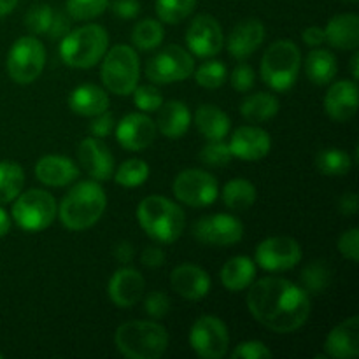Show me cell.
Here are the masks:
<instances>
[{
	"mask_svg": "<svg viewBox=\"0 0 359 359\" xmlns=\"http://www.w3.org/2000/svg\"><path fill=\"white\" fill-rule=\"evenodd\" d=\"M223 202L230 210H248L256 202V188L248 179H233L223 188Z\"/></svg>",
	"mask_w": 359,
	"mask_h": 359,
	"instance_id": "obj_33",
	"label": "cell"
},
{
	"mask_svg": "<svg viewBox=\"0 0 359 359\" xmlns=\"http://www.w3.org/2000/svg\"><path fill=\"white\" fill-rule=\"evenodd\" d=\"M252 318L273 333H293L307 323L311 298L304 287L283 277H263L248 293Z\"/></svg>",
	"mask_w": 359,
	"mask_h": 359,
	"instance_id": "obj_1",
	"label": "cell"
},
{
	"mask_svg": "<svg viewBox=\"0 0 359 359\" xmlns=\"http://www.w3.org/2000/svg\"><path fill=\"white\" fill-rule=\"evenodd\" d=\"M255 70L251 69L249 65H245V63H241V65H237L233 69V72H231V86L235 88L237 91H241V93H248L249 90H252V86H255Z\"/></svg>",
	"mask_w": 359,
	"mask_h": 359,
	"instance_id": "obj_46",
	"label": "cell"
},
{
	"mask_svg": "<svg viewBox=\"0 0 359 359\" xmlns=\"http://www.w3.org/2000/svg\"><path fill=\"white\" fill-rule=\"evenodd\" d=\"M140 262H142L144 266H149V269H158V266H161L165 263L163 249L156 248V245L146 248L142 251V256H140Z\"/></svg>",
	"mask_w": 359,
	"mask_h": 359,
	"instance_id": "obj_50",
	"label": "cell"
},
{
	"mask_svg": "<svg viewBox=\"0 0 359 359\" xmlns=\"http://www.w3.org/2000/svg\"><path fill=\"white\" fill-rule=\"evenodd\" d=\"M109 34L100 25H84L60 42V56L72 69H91L107 53Z\"/></svg>",
	"mask_w": 359,
	"mask_h": 359,
	"instance_id": "obj_5",
	"label": "cell"
},
{
	"mask_svg": "<svg viewBox=\"0 0 359 359\" xmlns=\"http://www.w3.org/2000/svg\"><path fill=\"white\" fill-rule=\"evenodd\" d=\"M300 279L307 293H323L332 280V273L323 262H312L302 270Z\"/></svg>",
	"mask_w": 359,
	"mask_h": 359,
	"instance_id": "obj_39",
	"label": "cell"
},
{
	"mask_svg": "<svg viewBox=\"0 0 359 359\" xmlns=\"http://www.w3.org/2000/svg\"><path fill=\"white\" fill-rule=\"evenodd\" d=\"M70 111L79 116L93 118L109 109V95L97 84H81L69 97Z\"/></svg>",
	"mask_w": 359,
	"mask_h": 359,
	"instance_id": "obj_27",
	"label": "cell"
},
{
	"mask_svg": "<svg viewBox=\"0 0 359 359\" xmlns=\"http://www.w3.org/2000/svg\"><path fill=\"white\" fill-rule=\"evenodd\" d=\"M302 53L291 41H277L262 58V79L273 91L291 90L300 74Z\"/></svg>",
	"mask_w": 359,
	"mask_h": 359,
	"instance_id": "obj_6",
	"label": "cell"
},
{
	"mask_svg": "<svg viewBox=\"0 0 359 359\" xmlns=\"http://www.w3.org/2000/svg\"><path fill=\"white\" fill-rule=\"evenodd\" d=\"M156 139V123L146 114H126L116 126V140L126 151H144Z\"/></svg>",
	"mask_w": 359,
	"mask_h": 359,
	"instance_id": "obj_16",
	"label": "cell"
},
{
	"mask_svg": "<svg viewBox=\"0 0 359 359\" xmlns=\"http://www.w3.org/2000/svg\"><path fill=\"white\" fill-rule=\"evenodd\" d=\"M109 0H67V13L79 21L93 20L105 13Z\"/></svg>",
	"mask_w": 359,
	"mask_h": 359,
	"instance_id": "obj_40",
	"label": "cell"
},
{
	"mask_svg": "<svg viewBox=\"0 0 359 359\" xmlns=\"http://www.w3.org/2000/svg\"><path fill=\"white\" fill-rule=\"evenodd\" d=\"M228 77V70L224 63L221 62H207L196 70L195 79L198 86L207 88V90H216V88L223 86L224 81Z\"/></svg>",
	"mask_w": 359,
	"mask_h": 359,
	"instance_id": "obj_41",
	"label": "cell"
},
{
	"mask_svg": "<svg viewBox=\"0 0 359 359\" xmlns=\"http://www.w3.org/2000/svg\"><path fill=\"white\" fill-rule=\"evenodd\" d=\"M77 158L83 170L93 181H109L114 175V154L97 137H88L79 144Z\"/></svg>",
	"mask_w": 359,
	"mask_h": 359,
	"instance_id": "obj_17",
	"label": "cell"
},
{
	"mask_svg": "<svg viewBox=\"0 0 359 359\" xmlns=\"http://www.w3.org/2000/svg\"><path fill=\"white\" fill-rule=\"evenodd\" d=\"M339 251L344 258L356 263L359 259V230L351 228L339 238Z\"/></svg>",
	"mask_w": 359,
	"mask_h": 359,
	"instance_id": "obj_47",
	"label": "cell"
},
{
	"mask_svg": "<svg viewBox=\"0 0 359 359\" xmlns=\"http://www.w3.org/2000/svg\"><path fill=\"white\" fill-rule=\"evenodd\" d=\"M302 39H304L305 44H309L311 48H318L323 42H326L325 30L319 27H309L307 30H304V34H302Z\"/></svg>",
	"mask_w": 359,
	"mask_h": 359,
	"instance_id": "obj_52",
	"label": "cell"
},
{
	"mask_svg": "<svg viewBox=\"0 0 359 359\" xmlns=\"http://www.w3.org/2000/svg\"><path fill=\"white\" fill-rule=\"evenodd\" d=\"M175 198L189 207H209L219 196V186L214 175L198 168L182 170L172 184Z\"/></svg>",
	"mask_w": 359,
	"mask_h": 359,
	"instance_id": "obj_11",
	"label": "cell"
},
{
	"mask_svg": "<svg viewBox=\"0 0 359 359\" xmlns=\"http://www.w3.org/2000/svg\"><path fill=\"white\" fill-rule=\"evenodd\" d=\"M144 311L154 319L165 318L168 314V311H170V298L165 293H161V291H151L144 298Z\"/></svg>",
	"mask_w": 359,
	"mask_h": 359,
	"instance_id": "obj_45",
	"label": "cell"
},
{
	"mask_svg": "<svg viewBox=\"0 0 359 359\" xmlns=\"http://www.w3.org/2000/svg\"><path fill=\"white\" fill-rule=\"evenodd\" d=\"M25 172L16 161H0V203H9L21 193Z\"/></svg>",
	"mask_w": 359,
	"mask_h": 359,
	"instance_id": "obj_34",
	"label": "cell"
},
{
	"mask_svg": "<svg viewBox=\"0 0 359 359\" xmlns=\"http://www.w3.org/2000/svg\"><path fill=\"white\" fill-rule=\"evenodd\" d=\"M193 235L198 242L207 245H233L244 237V224L230 214H212L200 217L193 224Z\"/></svg>",
	"mask_w": 359,
	"mask_h": 359,
	"instance_id": "obj_14",
	"label": "cell"
},
{
	"mask_svg": "<svg viewBox=\"0 0 359 359\" xmlns=\"http://www.w3.org/2000/svg\"><path fill=\"white\" fill-rule=\"evenodd\" d=\"M46 65L44 44L37 37H21L7 55V74L18 84H30Z\"/></svg>",
	"mask_w": 359,
	"mask_h": 359,
	"instance_id": "obj_9",
	"label": "cell"
},
{
	"mask_svg": "<svg viewBox=\"0 0 359 359\" xmlns=\"http://www.w3.org/2000/svg\"><path fill=\"white\" fill-rule=\"evenodd\" d=\"M195 69L191 53L181 46H165L156 53L146 65L147 79L156 84L181 83L188 79Z\"/></svg>",
	"mask_w": 359,
	"mask_h": 359,
	"instance_id": "obj_10",
	"label": "cell"
},
{
	"mask_svg": "<svg viewBox=\"0 0 359 359\" xmlns=\"http://www.w3.org/2000/svg\"><path fill=\"white\" fill-rule=\"evenodd\" d=\"M186 44L193 55L200 58H212L223 49L224 37L219 21L210 14H200L186 30Z\"/></svg>",
	"mask_w": 359,
	"mask_h": 359,
	"instance_id": "obj_15",
	"label": "cell"
},
{
	"mask_svg": "<svg viewBox=\"0 0 359 359\" xmlns=\"http://www.w3.org/2000/svg\"><path fill=\"white\" fill-rule=\"evenodd\" d=\"M107 196L97 181H83L74 186L58 207L60 221L69 230H88L105 212Z\"/></svg>",
	"mask_w": 359,
	"mask_h": 359,
	"instance_id": "obj_2",
	"label": "cell"
},
{
	"mask_svg": "<svg viewBox=\"0 0 359 359\" xmlns=\"http://www.w3.org/2000/svg\"><path fill=\"white\" fill-rule=\"evenodd\" d=\"M132 93H133V102H135V105L144 112L158 111L160 105L163 104V97H161L160 90H158L156 86H151V84L137 86Z\"/></svg>",
	"mask_w": 359,
	"mask_h": 359,
	"instance_id": "obj_43",
	"label": "cell"
},
{
	"mask_svg": "<svg viewBox=\"0 0 359 359\" xmlns=\"http://www.w3.org/2000/svg\"><path fill=\"white\" fill-rule=\"evenodd\" d=\"M279 112V100L272 93H252L241 104L242 118L251 123H266Z\"/></svg>",
	"mask_w": 359,
	"mask_h": 359,
	"instance_id": "obj_32",
	"label": "cell"
},
{
	"mask_svg": "<svg viewBox=\"0 0 359 359\" xmlns=\"http://www.w3.org/2000/svg\"><path fill=\"white\" fill-rule=\"evenodd\" d=\"M9 228H11L9 216H7L6 210L0 207V237H4V235L7 233V231H9Z\"/></svg>",
	"mask_w": 359,
	"mask_h": 359,
	"instance_id": "obj_55",
	"label": "cell"
},
{
	"mask_svg": "<svg viewBox=\"0 0 359 359\" xmlns=\"http://www.w3.org/2000/svg\"><path fill=\"white\" fill-rule=\"evenodd\" d=\"M172 290L186 300H202L210 291V277L200 266L184 263L170 273Z\"/></svg>",
	"mask_w": 359,
	"mask_h": 359,
	"instance_id": "obj_21",
	"label": "cell"
},
{
	"mask_svg": "<svg viewBox=\"0 0 359 359\" xmlns=\"http://www.w3.org/2000/svg\"><path fill=\"white\" fill-rule=\"evenodd\" d=\"M140 76V62L135 49L126 44H118L104 55L100 77L111 93L126 95L137 88Z\"/></svg>",
	"mask_w": 359,
	"mask_h": 359,
	"instance_id": "obj_7",
	"label": "cell"
},
{
	"mask_svg": "<svg viewBox=\"0 0 359 359\" xmlns=\"http://www.w3.org/2000/svg\"><path fill=\"white\" fill-rule=\"evenodd\" d=\"M265 41V27L259 20H244L230 32L226 41L228 53L235 60H245L258 51Z\"/></svg>",
	"mask_w": 359,
	"mask_h": 359,
	"instance_id": "obj_23",
	"label": "cell"
},
{
	"mask_svg": "<svg viewBox=\"0 0 359 359\" xmlns=\"http://www.w3.org/2000/svg\"><path fill=\"white\" fill-rule=\"evenodd\" d=\"M302 262V248L294 238L277 235L256 248V263L266 272H284Z\"/></svg>",
	"mask_w": 359,
	"mask_h": 359,
	"instance_id": "obj_13",
	"label": "cell"
},
{
	"mask_svg": "<svg viewBox=\"0 0 359 359\" xmlns=\"http://www.w3.org/2000/svg\"><path fill=\"white\" fill-rule=\"evenodd\" d=\"M326 114L333 121L346 123L358 112V86L354 81H337L325 97Z\"/></svg>",
	"mask_w": 359,
	"mask_h": 359,
	"instance_id": "obj_24",
	"label": "cell"
},
{
	"mask_svg": "<svg viewBox=\"0 0 359 359\" xmlns=\"http://www.w3.org/2000/svg\"><path fill=\"white\" fill-rule=\"evenodd\" d=\"M116 349L130 359H158L168 347V333L154 321H128L116 330Z\"/></svg>",
	"mask_w": 359,
	"mask_h": 359,
	"instance_id": "obj_4",
	"label": "cell"
},
{
	"mask_svg": "<svg viewBox=\"0 0 359 359\" xmlns=\"http://www.w3.org/2000/svg\"><path fill=\"white\" fill-rule=\"evenodd\" d=\"M256 277V265L248 256H235L230 258L221 269V283L228 291L248 290Z\"/></svg>",
	"mask_w": 359,
	"mask_h": 359,
	"instance_id": "obj_29",
	"label": "cell"
},
{
	"mask_svg": "<svg viewBox=\"0 0 359 359\" xmlns=\"http://www.w3.org/2000/svg\"><path fill=\"white\" fill-rule=\"evenodd\" d=\"M112 13L123 20H132L140 13V4L139 0H114Z\"/></svg>",
	"mask_w": 359,
	"mask_h": 359,
	"instance_id": "obj_49",
	"label": "cell"
},
{
	"mask_svg": "<svg viewBox=\"0 0 359 359\" xmlns=\"http://www.w3.org/2000/svg\"><path fill=\"white\" fill-rule=\"evenodd\" d=\"M112 177H114V181L119 186L137 188V186L144 184L147 181V177H149V167H147V163L144 160H126Z\"/></svg>",
	"mask_w": 359,
	"mask_h": 359,
	"instance_id": "obj_38",
	"label": "cell"
},
{
	"mask_svg": "<svg viewBox=\"0 0 359 359\" xmlns=\"http://www.w3.org/2000/svg\"><path fill=\"white\" fill-rule=\"evenodd\" d=\"M344 2H358V0H344Z\"/></svg>",
	"mask_w": 359,
	"mask_h": 359,
	"instance_id": "obj_57",
	"label": "cell"
},
{
	"mask_svg": "<svg viewBox=\"0 0 359 359\" xmlns=\"http://www.w3.org/2000/svg\"><path fill=\"white\" fill-rule=\"evenodd\" d=\"M16 6H18V0H0V18L13 13Z\"/></svg>",
	"mask_w": 359,
	"mask_h": 359,
	"instance_id": "obj_54",
	"label": "cell"
},
{
	"mask_svg": "<svg viewBox=\"0 0 359 359\" xmlns=\"http://www.w3.org/2000/svg\"><path fill=\"white\" fill-rule=\"evenodd\" d=\"M195 125L207 140H223L230 133V118L216 105H200L195 112Z\"/></svg>",
	"mask_w": 359,
	"mask_h": 359,
	"instance_id": "obj_30",
	"label": "cell"
},
{
	"mask_svg": "<svg viewBox=\"0 0 359 359\" xmlns=\"http://www.w3.org/2000/svg\"><path fill=\"white\" fill-rule=\"evenodd\" d=\"M196 0H156V14L160 21L177 25L195 11Z\"/></svg>",
	"mask_w": 359,
	"mask_h": 359,
	"instance_id": "obj_37",
	"label": "cell"
},
{
	"mask_svg": "<svg viewBox=\"0 0 359 359\" xmlns=\"http://www.w3.org/2000/svg\"><path fill=\"white\" fill-rule=\"evenodd\" d=\"M231 156L244 161H258L270 153L272 140L265 130L258 126H241L231 135L230 144Z\"/></svg>",
	"mask_w": 359,
	"mask_h": 359,
	"instance_id": "obj_18",
	"label": "cell"
},
{
	"mask_svg": "<svg viewBox=\"0 0 359 359\" xmlns=\"http://www.w3.org/2000/svg\"><path fill=\"white\" fill-rule=\"evenodd\" d=\"M163 25L156 20H142L132 32V41L140 51H153L163 42Z\"/></svg>",
	"mask_w": 359,
	"mask_h": 359,
	"instance_id": "obj_36",
	"label": "cell"
},
{
	"mask_svg": "<svg viewBox=\"0 0 359 359\" xmlns=\"http://www.w3.org/2000/svg\"><path fill=\"white\" fill-rule=\"evenodd\" d=\"M325 39L337 49H356L359 46V18L356 14H339L325 28Z\"/></svg>",
	"mask_w": 359,
	"mask_h": 359,
	"instance_id": "obj_28",
	"label": "cell"
},
{
	"mask_svg": "<svg viewBox=\"0 0 359 359\" xmlns=\"http://www.w3.org/2000/svg\"><path fill=\"white\" fill-rule=\"evenodd\" d=\"M146 290L142 273L135 269H119L109 280V297L116 307L130 309L139 304Z\"/></svg>",
	"mask_w": 359,
	"mask_h": 359,
	"instance_id": "obj_19",
	"label": "cell"
},
{
	"mask_svg": "<svg viewBox=\"0 0 359 359\" xmlns=\"http://www.w3.org/2000/svg\"><path fill=\"white\" fill-rule=\"evenodd\" d=\"M140 228L160 244H172L186 228V216L181 207L165 196H146L137 207Z\"/></svg>",
	"mask_w": 359,
	"mask_h": 359,
	"instance_id": "obj_3",
	"label": "cell"
},
{
	"mask_svg": "<svg viewBox=\"0 0 359 359\" xmlns=\"http://www.w3.org/2000/svg\"><path fill=\"white\" fill-rule=\"evenodd\" d=\"M325 353L328 358L353 359L359 354V318L346 319L328 333L325 340Z\"/></svg>",
	"mask_w": 359,
	"mask_h": 359,
	"instance_id": "obj_22",
	"label": "cell"
},
{
	"mask_svg": "<svg viewBox=\"0 0 359 359\" xmlns=\"http://www.w3.org/2000/svg\"><path fill=\"white\" fill-rule=\"evenodd\" d=\"M189 344L200 358H224L230 346L226 325L216 316H202L193 323L191 332H189Z\"/></svg>",
	"mask_w": 359,
	"mask_h": 359,
	"instance_id": "obj_12",
	"label": "cell"
},
{
	"mask_svg": "<svg viewBox=\"0 0 359 359\" xmlns=\"http://www.w3.org/2000/svg\"><path fill=\"white\" fill-rule=\"evenodd\" d=\"M27 28L34 35H46L51 41L65 37L70 32V21L67 20L65 14L56 11L55 7L48 4H39V6L30 7L27 13Z\"/></svg>",
	"mask_w": 359,
	"mask_h": 359,
	"instance_id": "obj_20",
	"label": "cell"
},
{
	"mask_svg": "<svg viewBox=\"0 0 359 359\" xmlns=\"http://www.w3.org/2000/svg\"><path fill=\"white\" fill-rule=\"evenodd\" d=\"M191 125V114L184 102L170 100L161 104L158 109L156 130H160L167 139H181L186 135Z\"/></svg>",
	"mask_w": 359,
	"mask_h": 359,
	"instance_id": "obj_26",
	"label": "cell"
},
{
	"mask_svg": "<svg viewBox=\"0 0 359 359\" xmlns=\"http://www.w3.org/2000/svg\"><path fill=\"white\" fill-rule=\"evenodd\" d=\"M112 128H114V116L107 111L98 116H93V121L90 123L91 135L97 137V139H104V137L111 135Z\"/></svg>",
	"mask_w": 359,
	"mask_h": 359,
	"instance_id": "obj_48",
	"label": "cell"
},
{
	"mask_svg": "<svg viewBox=\"0 0 359 359\" xmlns=\"http://www.w3.org/2000/svg\"><path fill=\"white\" fill-rule=\"evenodd\" d=\"M339 210L344 216H354L359 210V198L356 193H346L340 196Z\"/></svg>",
	"mask_w": 359,
	"mask_h": 359,
	"instance_id": "obj_51",
	"label": "cell"
},
{
	"mask_svg": "<svg viewBox=\"0 0 359 359\" xmlns=\"http://www.w3.org/2000/svg\"><path fill=\"white\" fill-rule=\"evenodd\" d=\"M13 205V219L27 231H42L55 221L58 205L51 193L44 189H30L20 193Z\"/></svg>",
	"mask_w": 359,
	"mask_h": 359,
	"instance_id": "obj_8",
	"label": "cell"
},
{
	"mask_svg": "<svg viewBox=\"0 0 359 359\" xmlns=\"http://www.w3.org/2000/svg\"><path fill=\"white\" fill-rule=\"evenodd\" d=\"M114 258L119 263H130L133 258V248L130 242H119L114 248Z\"/></svg>",
	"mask_w": 359,
	"mask_h": 359,
	"instance_id": "obj_53",
	"label": "cell"
},
{
	"mask_svg": "<svg viewBox=\"0 0 359 359\" xmlns=\"http://www.w3.org/2000/svg\"><path fill=\"white\" fill-rule=\"evenodd\" d=\"M200 160L207 167H226L231 160V151L223 140H209V144L200 151Z\"/></svg>",
	"mask_w": 359,
	"mask_h": 359,
	"instance_id": "obj_42",
	"label": "cell"
},
{
	"mask_svg": "<svg viewBox=\"0 0 359 359\" xmlns=\"http://www.w3.org/2000/svg\"><path fill=\"white\" fill-rule=\"evenodd\" d=\"M316 167L321 174L330 175V177H340L346 175L353 167V160L349 154L337 147H328V149L319 151L316 156Z\"/></svg>",
	"mask_w": 359,
	"mask_h": 359,
	"instance_id": "obj_35",
	"label": "cell"
},
{
	"mask_svg": "<svg viewBox=\"0 0 359 359\" xmlns=\"http://www.w3.org/2000/svg\"><path fill=\"white\" fill-rule=\"evenodd\" d=\"M358 62H359V55H358V53H354L353 58H351V70H353V79H358V77H359Z\"/></svg>",
	"mask_w": 359,
	"mask_h": 359,
	"instance_id": "obj_56",
	"label": "cell"
},
{
	"mask_svg": "<svg viewBox=\"0 0 359 359\" xmlns=\"http://www.w3.org/2000/svg\"><path fill=\"white\" fill-rule=\"evenodd\" d=\"M337 58L328 49H314L305 60V74L309 81L318 86L330 84L337 76Z\"/></svg>",
	"mask_w": 359,
	"mask_h": 359,
	"instance_id": "obj_31",
	"label": "cell"
},
{
	"mask_svg": "<svg viewBox=\"0 0 359 359\" xmlns=\"http://www.w3.org/2000/svg\"><path fill=\"white\" fill-rule=\"evenodd\" d=\"M77 174H79L77 165L70 158L58 156V154L41 158L35 165V175L39 181L46 186H55V188H62L74 182Z\"/></svg>",
	"mask_w": 359,
	"mask_h": 359,
	"instance_id": "obj_25",
	"label": "cell"
},
{
	"mask_svg": "<svg viewBox=\"0 0 359 359\" xmlns=\"http://www.w3.org/2000/svg\"><path fill=\"white\" fill-rule=\"evenodd\" d=\"M233 359H269L272 358V351L258 340H249V342H242L235 347L231 353Z\"/></svg>",
	"mask_w": 359,
	"mask_h": 359,
	"instance_id": "obj_44",
	"label": "cell"
},
{
	"mask_svg": "<svg viewBox=\"0 0 359 359\" xmlns=\"http://www.w3.org/2000/svg\"><path fill=\"white\" fill-rule=\"evenodd\" d=\"M4 358V353H2V351H0V359H2Z\"/></svg>",
	"mask_w": 359,
	"mask_h": 359,
	"instance_id": "obj_58",
	"label": "cell"
}]
</instances>
